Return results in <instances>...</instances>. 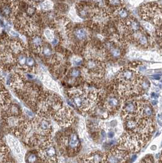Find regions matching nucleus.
I'll return each mask as SVG.
<instances>
[{"instance_id": "f257e3e1", "label": "nucleus", "mask_w": 162, "mask_h": 163, "mask_svg": "<svg viewBox=\"0 0 162 163\" xmlns=\"http://www.w3.org/2000/svg\"><path fill=\"white\" fill-rule=\"evenodd\" d=\"M102 94L100 91L84 88H74L68 92L73 104L84 114L92 113L98 106Z\"/></svg>"}, {"instance_id": "f03ea898", "label": "nucleus", "mask_w": 162, "mask_h": 163, "mask_svg": "<svg viewBox=\"0 0 162 163\" xmlns=\"http://www.w3.org/2000/svg\"><path fill=\"white\" fill-rule=\"evenodd\" d=\"M61 98L51 91H42L38 100L36 108L40 117H51L63 106Z\"/></svg>"}, {"instance_id": "7ed1b4c3", "label": "nucleus", "mask_w": 162, "mask_h": 163, "mask_svg": "<svg viewBox=\"0 0 162 163\" xmlns=\"http://www.w3.org/2000/svg\"><path fill=\"white\" fill-rule=\"evenodd\" d=\"M57 146L62 155L68 157L76 155L80 150V141L78 134L67 130L57 137Z\"/></svg>"}, {"instance_id": "20e7f679", "label": "nucleus", "mask_w": 162, "mask_h": 163, "mask_svg": "<svg viewBox=\"0 0 162 163\" xmlns=\"http://www.w3.org/2000/svg\"><path fill=\"white\" fill-rule=\"evenodd\" d=\"M123 100L116 92L113 89L110 93L104 95H102L99 105L108 113V114H113L118 112L121 108ZM98 105V106H99Z\"/></svg>"}, {"instance_id": "39448f33", "label": "nucleus", "mask_w": 162, "mask_h": 163, "mask_svg": "<svg viewBox=\"0 0 162 163\" xmlns=\"http://www.w3.org/2000/svg\"><path fill=\"white\" fill-rule=\"evenodd\" d=\"M147 142L137 135L126 133L120 139V147L129 152H137Z\"/></svg>"}, {"instance_id": "423d86ee", "label": "nucleus", "mask_w": 162, "mask_h": 163, "mask_svg": "<svg viewBox=\"0 0 162 163\" xmlns=\"http://www.w3.org/2000/svg\"><path fill=\"white\" fill-rule=\"evenodd\" d=\"M39 155L45 163H57L58 162L56 146L51 139L45 140L39 146Z\"/></svg>"}, {"instance_id": "0eeeda50", "label": "nucleus", "mask_w": 162, "mask_h": 163, "mask_svg": "<svg viewBox=\"0 0 162 163\" xmlns=\"http://www.w3.org/2000/svg\"><path fill=\"white\" fill-rule=\"evenodd\" d=\"M129 152L120 147H115L104 154L102 163H127Z\"/></svg>"}, {"instance_id": "6e6552de", "label": "nucleus", "mask_w": 162, "mask_h": 163, "mask_svg": "<svg viewBox=\"0 0 162 163\" xmlns=\"http://www.w3.org/2000/svg\"><path fill=\"white\" fill-rule=\"evenodd\" d=\"M143 18L154 23H159V21L161 22V8L157 4L149 3L144 4L141 9Z\"/></svg>"}, {"instance_id": "1a4fd4ad", "label": "nucleus", "mask_w": 162, "mask_h": 163, "mask_svg": "<svg viewBox=\"0 0 162 163\" xmlns=\"http://www.w3.org/2000/svg\"><path fill=\"white\" fill-rule=\"evenodd\" d=\"M53 117L59 125L64 128L71 126L74 121V115L73 111L69 107L65 105Z\"/></svg>"}, {"instance_id": "9d476101", "label": "nucleus", "mask_w": 162, "mask_h": 163, "mask_svg": "<svg viewBox=\"0 0 162 163\" xmlns=\"http://www.w3.org/2000/svg\"><path fill=\"white\" fill-rule=\"evenodd\" d=\"M90 37V31L84 26H78L70 32V37L75 41L76 44H82Z\"/></svg>"}, {"instance_id": "9b49d317", "label": "nucleus", "mask_w": 162, "mask_h": 163, "mask_svg": "<svg viewBox=\"0 0 162 163\" xmlns=\"http://www.w3.org/2000/svg\"><path fill=\"white\" fill-rule=\"evenodd\" d=\"M140 108V101L132 100L126 103L125 105H124L122 108V118L123 119L127 117L139 116Z\"/></svg>"}, {"instance_id": "f8f14e48", "label": "nucleus", "mask_w": 162, "mask_h": 163, "mask_svg": "<svg viewBox=\"0 0 162 163\" xmlns=\"http://www.w3.org/2000/svg\"><path fill=\"white\" fill-rule=\"evenodd\" d=\"M104 49L106 56L108 54L112 59H117L120 58L123 54L121 48L113 41H109L106 43V47Z\"/></svg>"}, {"instance_id": "ddd939ff", "label": "nucleus", "mask_w": 162, "mask_h": 163, "mask_svg": "<svg viewBox=\"0 0 162 163\" xmlns=\"http://www.w3.org/2000/svg\"><path fill=\"white\" fill-rule=\"evenodd\" d=\"M26 163H45L42 160L39 153L29 152L26 156Z\"/></svg>"}, {"instance_id": "4468645a", "label": "nucleus", "mask_w": 162, "mask_h": 163, "mask_svg": "<svg viewBox=\"0 0 162 163\" xmlns=\"http://www.w3.org/2000/svg\"><path fill=\"white\" fill-rule=\"evenodd\" d=\"M135 43L138 45H139L140 47H143V48L148 47V44H149L148 36L146 35V34H145V33L143 34L137 40Z\"/></svg>"}, {"instance_id": "2eb2a0df", "label": "nucleus", "mask_w": 162, "mask_h": 163, "mask_svg": "<svg viewBox=\"0 0 162 163\" xmlns=\"http://www.w3.org/2000/svg\"><path fill=\"white\" fill-rule=\"evenodd\" d=\"M81 72L80 70L77 68H73L69 70V80L71 81H76V79L79 78L80 77Z\"/></svg>"}, {"instance_id": "dca6fc26", "label": "nucleus", "mask_w": 162, "mask_h": 163, "mask_svg": "<svg viewBox=\"0 0 162 163\" xmlns=\"http://www.w3.org/2000/svg\"><path fill=\"white\" fill-rule=\"evenodd\" d=\"M107 1L108 4H109V6L110 7V9L114 10L119 8H120L122 4L121 0H107Z\"/></svg>"}, {"instance_id": "f3484780", "label": "nucleus", "mask_w": 162, "mask_h": 163, "mask_svg": "<svg viewBox=\"0 0 162 163\" xmlns=\"http://www.w3.org/2000/svg\"><path fill=\"white\" fill-rule=\"evenodd\" d=\"M32 43L35 48H40L42 45L43 40L39 36H35L32 40Z\"/></svg>"}, {"instance_id": "a211bd4d", "label": "nucleus", "mask_w": 162, "mask_h": 163, "mask_svg": "<svg viewBox=\"0 0 162 163\" xmlns=\"http://www.w3.org/2000/svg\"><path fill=\"white\" fill-rule=\"evenodd\" d=\"M42 9L45 10H50L53 8V3L50 1H45L41 5Z\"/></svg>"}, {"instance_id": "6ab92c4d", "label": "nucleus", "mask_w": 162, "mask_h": 163, "mask_svg": "<svg viewBox=\"0 0 162 163\" xmlns=\"http://www.w3.org/2000/svg\"><path fill=\"white\" fill-rule=\"evenodd\" d=\"M10 112H11L12 114L14 116H18L20 113V110L19 107L16 105H12L10 108Z\"/></svg>"}, {"instance_id": "aec40b11", "label": "nucleus", "mask_w": 162, "mask_h": 163, "mask_svg": "<svg viewBox=\"0 0 162 163\" xmlns=\"http://www.w3.org/2000/svg\"><path fill=\"white\" fill-rule=\"evenodd\" d=\"M45 34L46 39L52 41L54 39V36L53 32L50 29H46L45 31Z\"/></svg>"}, {"instance_id": "412c9836", "label": "nucleus", "mask_w": 162, "mask_h": 163, "mask_svg": "<svg viewBox=\"0 0 162 163\" xmlns=\"http://www.w3.org/2000/svg\"><path fill=\"white\" fill-rule=\"evenodd\" d=\"M154 160H152V157L151 156H148L145 157L143 160H142L140 163H153Z\"/></svg>"}, {"instance_id": "4be33fe9", "label": "nucleus", "mask_w": 162, "mask_h": 163, "mask_svg": "<svg viewBox=\"0 0 162 163\" xmlns=\"http://www.w3.org/2000/svg\"><path fill=\"white\" fill-rule=\"evenodd\" d=\"M51 50L50 47H44V49H43V53L44 54V55L46 56H49L51 54Z\"/></svg>"}, {"instance_id": "5701e85b", "label": "nucleus", "mask_w": 162, "mask_h": 163, "mask_svg": "<svg viewBox=\"0 0 162 163\" xmlns=\"http://www.w3.org/2000/svg\"><path fill=\"white\" fill-rule=\"evenodd\" d=\"M72 62L75 66H80V65L82 63V59L80 58L76 57L73 59Z\"/></svg>"}, {"instance_id": "b1692460", "label": "nucleus", "mask_w": 162, "mask_h": 163, "mask_svg": "<svg viewBox=\"0 0 162 163\" xmlns=\"http://www.w3.org/2000/svg\"><path fill=\"white\" fill-rule=\"evenodd\" d=\"M27 64H28V66H32L34 65V60L32 58H28V59H26V62Z\"/></svg>"}, {"instance_id": "393cba45", "label": "nucleus", "mask_w": 162, "mask_h": 163, "mask_svg": "<svg viewBox=\"0 0 162 163\" xmlns=\"http://www.w3.org/2000/svg\"><path fill=\"white\" fill-rule=\"evenodd\" d=\"M144 26H145V28L147 29H148L149 31H152L154 29V26L151 24L148 23V22L144 23Z\"/></svg>"}, {"instance_id": "a878e982", "label": "nucleus", "mask_w": 162, "mask_h": 163, "mask_svg": "<svg viewBox=\"0 0 162 163\" xmlns=\"http://www.w3.org/2000/svg\"><path fill=\"white\" fill-rule=\"evenodd\" d=\"M19 62L21 65H24L26 62V58L25 56H21L19 59Z\"/></svg>"}, {"instance_id": "bb28decb", "label": "nucleus", "mask_w": 162, "mask_h": 163, "mask_svg": "<svg viewBox=\"0 0 162 163\" xmlns=\"http://www.w3.org/2000/svg\"><path fill=\"white\" fill-rule=\"evenodd\" d=\"M115 136V133L114 131H113L112 130H110L107 133V137L109 138V139H112L113 138V137Z\"/></svg>"}, {"instance_id": "cd10ccee", "label": "nucleus", "mask_w": 162, "mask_h": 163, "mask_svg": "<svg viewBox=\"0 0 162 163\" xmlns=\"http://www.w3.org/2000/svg\"><path fill=\"white\" fill-rule=\"evenodd\" d=\"M151 98L152 99H154V100H157V99H158V98H159V95L157 94H156L155 93V92H152V93H151Z\"/></svg>"}, {"instance_id": "c85d7f7f", "label": "nucleus", "mask_w": 162, "mask_h": 163, "mask_svg": "<svg viewBox=\"0 0 162 163\" xmlns=\"http://www.w3.org/2000/svg\"><path fill=\"white\" fill-rule=\"evenodd\" d=\"M4 13L7 14V15H9L10 12V9L9 7H6L4 9Z\"/></svg>"}, {"instance_id": "c756f323", "label": "nucleus", "mask_w": 162, "mask_h": 163, "mask_svg": "<svg viewBox=\"0 0 162 163\" xmlns=\"http://www.w3.org/2000/svg\"><path fill=\"white\" fill-rule=\"evenodd\" d=\"M10 35H11L12 36L15 37L18 36V34L17 33V32L14 31H10Z\"/></svg>"}, {"instance_id": "7c9ffc66", "label": "nucleus", "mask_w": 162, "mask_h": 163, "mask_svg": "<svg viewBox=\"0 0 162 163\" xmlns=\"http://www.w3.org/2000/svg\"><path fill=\"white\" fill-rule=\"evenodd\" d=\"M136 159H137V155H133L132 156L131 158H130V160H129L131 161V162H134L136 160Z\"/></svg>"}, {"instance_id": "2f4dec72", "label": "nucleus", "mask_w": 162, "mask_h": 163, "mask_svg": "<svg viewBox=\"0 0 162 163\" xmlns=\"http://www.w3.org/2000/svg\"><path fill=\"white\" fill-rule=\"evenodd\" d=\"M101 135L102 139H105V138H106V132H105V131H104V130H102V131H101Z\"/></svg>"}, {"instance_id": "473e14b6", "label": "nucleus", "mask_w": 162, "mask_h": 163, "mask_svg": "<svg viewBox=\"0 0 162 163\" xmlns=\"http://www.w3.org/2000/svg\"><path fill=\"white\" fill-rule=\"evenodd\" d=\"M158 103V101H157L156 100H153V101L152 102V104L153 105H156Z\"/></svg>"}, {"instance_id": "72a5a7b5", "label": "nucleus", "mask_w": 162, "mask_h": 163, "mask_svg": "<svg viewBox=\"0 0 162 163\" xmlns=\"http://www.w3.org/2000/svg\"><path fill=\"white\" fill-rule=\"evenodd\" d=\"M34 1H40V0H34Z\"/></svg>"}]
</instances>
